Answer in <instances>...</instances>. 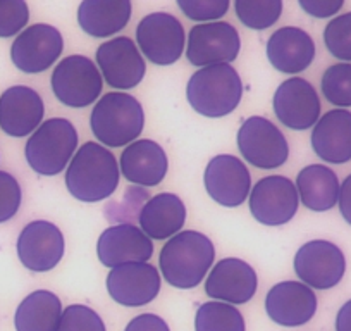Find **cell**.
I'll list each match as a JSON object with an SVG mask.
<instances>
[{
  "label": "cell",
  "instance_id": "1",
  "mask_svg": "<svg viewBox=\"0 0 351 331\" xmlns=\"http://www.w3.org/2000/svg\"><path fill=\"white\" fill-rule=\"evenodd\" d=\"M119 166L112 152L95 141H86L73 155L66 171V187L81 202H100L116 192Z\"/></svg>",
  "mask_w": 351,
  "mask_h": 331
},
{
  "label": "cell",
  "instance_id": "2",
  "mask_svg": "<svg viewBox=\"0 0 351 331\" xmlns=\"http://www.w3.org/2000/svg\"><path fill=\"white\" fill-rule=\"evenodd\" d=\"M215 259L212 240L200 231H181L162 247V276L171 286L190 290L204 282Z\"/></svg>",
  "mask_w": 351,
  "mask_h": 331
},
{
  "label": "cell",
  "instance_id": "3",
  "mask_svg": "<svg viewBox=\"0 0 351 331\" xmlns=\"http://www.w3.org/2000/svg\"><path fill=\"white\" fill-rule=\"evenodd\" d=\"M241 97V78L231 64L202 67L190 78L186 85V99L190 106L207 117L228 116L239 106Z\"/></svg>",
  "mask_w": 351,
  "mask_h": 331
},
{
  "label": "cell",
  "instance_id": "4",
  "mask_svg": "<svg viewBox=\"0 0 351 331\" xmlns=\"http://www.w3.org/2000/svg\"><path fill=\"white\" fill-rule=\"evenodd\" d=\"M145 113L141 104L130 93L110 92L95 104L90 128L95 138L107 147H124L143 131Z\"/></svg>",
  "mask_w": 351,
  "mask_h": 331
},
{
  "label": "cell",
  "instance_id": "5",
  "mask_svg": "<svg viewBox=\"0 0 351 331\" xmlns=\"http://www.w3.org/2000/svg\"><path fill=\"white\" fill-rule=\"evenodd\" d=\"M77 147V131L71 121L52 117L36 128L25 148L26 161L35 173L56 176L66 170Z\"/></svg>",
  "mask_w": 351,
  "mask_h": 331
},
{
  "label": "cell",
  "instance_id": "6",
  "mask_svg": "<svg viewBox=\"0 0 351 331\" xmlns=\"http://www.w3.org/2000/svg\"><path fill=\"white\" fill-rule=\"evenodd\" d=\"M50 85L60 104L81 109L92 106L99 99L104 81L92 59L84 56H69L56 66Z\"/></svg>",
  "mask_w": 351,
  "mask_h": 331
},
{
  "label": "cell",
  "instance_id": "7",
  "mask_svg": "<svg viewBox=\"0 0 351 331\" xmlns=\"http://www.w3.org/2000/svg\"><path fill=\"white\" fill-rule=\"evenodd\" d=\"M238 148L245 161L258 170L281 168L289 157V145L282 131L262 116H252L241 124Z\"/></svg>",
  "mask_w": 351,
  "mask_h": 331
},
{
  "label": "cell",
  "instance_id": "8",
  "mask_svg": "<svg viewBox=\"0 0 351 331\" xmlns=\"http://www.w3.org/2000/svg\"><path fill=\"white\" fill-rule=\"evenodd\" d=\"M136 42L150 62L171 66L183 56L186 36L180 19L167 12H154L138 25Z\"/></svg>",
  "mask_w": 351,
  "mask_h": 331
},
{
  "label": "cell",
  "instance_id": "9",
  "mask_svg": "<svg viewBox=\"0 0 351 331\" xmlns=\"http://www.w3.org/2000/svg\"><path fill=\"white\" fill-rule=\"evenodd\" d=\"M295 271L310 288L329 290L343 279L346 259L339 247L327 240H312L298 249Z\"/></svg>",
  "mask_w": 351,
  "mask_h": 331
},
{
  "label": "cell",
  "instance_id": "10",
  "mask_svg": "<svg viewBox=\"0 0 351 331\" xmlns=\"http://www.w3.org/2000/svg\"><path fill=\"white\" fill-rule=\"evenodd\" d=\"M241 49L238 30L224 21L204 23L191 28L188 36L186 57L197 67L229 64Z\"/></svg>",
  "mask_w": 351,
  "mask_h": 331
},
{
  "label": "cell",
  "instance_id": "11",
  "mask_svg": "<svg viewBox=\"0 0 351 331\" xmlns=\"http://www.w3.org/2000/svg\"><path fill=\"white\" fill-rule=\"evenodd\" d=\"M300 197L295 183L286 176H265L250 194V211L265 226H281L291 221L298 211Z\"/></svg>",
  "mask_w": 351,
  "mask_h": 331
},
{
  "label": "cell",
  "instance_id": "12",
  "mask_svg": "<svg viewBox=\"0 0 351 331\" xmlns=\"http://www.w3.org/2000/svg\"><path fill=\"white\" fill-rule=\"evenodd\" d=\"M97 64L107 85L117 90H131L141 83L147 71L143 56L128 36L104 42L97 50Z\"/></svg>",
  "mask_w": 351,
  "mask_h": 331
},
{
  "label": "cell",
  "instance_id": "13",
  "mask_svg": "<svg viewBox=\"0 0 351 331\" xmlns=\"http://www.w3.org/2000/svg\"><path fill=\"white\" fill-rule=\"evenodd\" d=\"M62 49L64 40L59 30L50 25H33L14 40L11 59L23 73H43L59 59Z\"/></svg>",
  "mask_w": 351,
  "mask_h": 331
},
{
  "label": "cell",
  "instance_id": "14",
  "mask_svg": "<svg viewBox=\"0 0 351 331\" xmlns=\"http://www.w3.org/2000/svg\"><path fill=\"white\" fill-rule=\"evenodd\" d=\"M64 251V235L50 221H32L18 238L19 261L29 271H50L62 261Z\"/></svg>",
  "mask_w": 351,
  "mask_h": 331
},
{
  "label": "cell",
  "instance_id": "15",
  "mask_svg": "<svg viewBox=\"0 0 351 331\" xmlns=\"http://www.w3.org/2000/svg\"><path fill=\"white\" fill-rule=\"evenodd\" d=\"M107 292L124 307L150 304L160 292V275L148 262H128L107 275Z\"/></svg>",
  "mask_w": 351,
  "mask_h": 331
},
{
  "label": "cell",
  "instance_id": "16",
  "mask_svg": "<svg viewBox=\"0 0 351 331\" xmlns=\"http://www.w3.org/2000/svg\"><path fill=\"white\" fill-rule=\"evenodd\" d=\"M274 113L289 130H308L320 117V99L312 83L303 78H289L276 90Z\"/></svg>",
  "mask_w": 351,
  "mask_h": 331
},
{
  "label": "cell",
  "instance_id": "17",
  "mask_svg": "<svg viewBox=\"0 0 351 331\" xmlns=\"http://www.w3.org/2000/svg\"><path fill=\"white\" fill-rule=\"evenodd\" d=\"M204 181L212 201L224 207L241 205L252 188V176L245 162L228 154L217 155L208 162Z\"/></svg>",
  "mask_w": 351,
  "mask_h": 331
},
{
  "label": "cell",
  "instance_id": "18",
  "mask_svg": "<svg viewBox=\"0 0 351 331\" xmlns=\"http://www.w3.org/2000/svg\"><path fill=\"white\" fill-rule=\"evenodd\" d=\"M258 276L248 262L228 258L219 261L205 282V293L215 302L241 306L256 293Z\"/></svg>",
  "mask_w": 351,
  "mask_h": 331
},
{
  "label": "cell",
  "instance_id": "19",
  "mask_svg": "<svg viewBox=\"0 0 351 331\" xmlns=\"http://www.w3.org/2000/svg\"><path fill=\"white\" fill-rule=\"evenodd\" d=\"M265 310L269 317L281 326H303L315 316L317 297L305 283L282 282L269 290Z\"/></svg>",
  "mask_w": 351,
  "mask_h": 331
},
{
  "label": "cell",
  "instance_id": "20",
  "mask_svg": "<svg viewBox=\"0 0 351 331\" xmlns=\"http://www.w3.org/2000/svg\"><path fill=\"white\" fill-rule=\"evenodd\" d=\"M43 114L42 97L29 87H11L0 97V130L9 137L23 138L35 133Z\"/></svg>",
  "mask_w": 351,
  "mask_h": 331
},
{
  "label": "cell",
  "instance_id": "21",
  "mask_svg": "<svg viewBox=\"0 0 351 331\" xmlns=\"http://www.w3.org/2000/svg\"><path fill=\"white\" fill-rule=\"evenodd\" d=\"M97 255L107 268H117L128 262H147L154 255V243L136 226H110L100 235L97 243Z\"/></svg>",
  "mask_w": 351,
  "mask_h": 331
},
{
  "label": "cell",
  "instance_id": "22",
  "mask_svg": "<svg viewBox=\"0 0 351 331\" xmlns=\"http://www.w3.org/2000/svg\"><path fill=\"white\" fill-rule=\"evenodd\" d=\"M267 57L272 67L281 73H302L315 59V43L302 28L285 26L269 38Z\"/></svg>",
  "mask_w": 351,
  "mask_h": 331
},
{
  "label": "cell",
  "instance_id": "23",
  "mask_svg": "<svg viewBox=\"0 0 351 331\" xmlns=\"http://www.w3.org/2000/svg\"><path fill=\"white\" fill-rule=\"evenodd\" d=\"M312 148L329 164L351 161V113L334 109L324 114L312 131Z\"/></svg>",
  "mask_w": 351,
  "mask_h": 331
},
{
  "label": "cell",
  "instance_id": "24",
  "mask_svg": "<svg viewBox=\"0 0 351 331\" xmlns=\"http://www.w3.org/2000/svg\"><path fill=\"white\" fill-rule=\"evenodd\" d=\"M167 155L154 140H136L121 154V173L130 183L157 187L167 174Z\"/></svg>",
  "mask_w": 351,
  "mask_h": 331
},
{
  "label": "cell",
  "instance_id": "25",
  "mask_svg": "<svg viewBox=\"0 0 351 331\" xmlns=\"http://www.w3.org/2000/svg\"><path fill=\"white\" fill-rule=\"evenodd\" d=\"M138 221L148 238H171L186 222V207L176 194H158L141 205Z\"/></svg>",
  "mask_w": 351,
  "mask_h": 331
},
{
  "label": "cell",
  "instance_id": "26",
  "mask_svg": "<svg viewBox=\"0 0 351 331\" xmlns=\"http://www.w3.org/2000/svg\"><path fill=\"white\" fill-rule=\"evenodd\" d=\"M130 18V0H84L77 9L80 28L95 38L116 35L128 25Z\"/></svg>",
  "mask_w": 351,
  "mask_h": 331
},
{
  "label": "cell",
  "instance_id": "27",
  "mask_svg": "<svg viewBox=\"0 0 351 331\" xmlns=\"http://www.w3.org/2000/svg\"><path fill=\"white\" fill-rule=\"evenodd\" d=\"M296 192L306 209L315 212L330 211L339 198V180L330 168L310 164L296 178Z\"/></svg>",
  "mask_w": 351,
  "mask_h": 331
},
{
  "label": "cell",
  "instance_id": "28",
  "mask_svg": "<svg viewBox=\"0 0 351 331\" xmlns=\"http://www.w3.org/2000/svg\"><path fill=\"white\" fill-rule=\"evenodd\" d=\"M62 316V304L56 293L36 290L25 297L14 316L16 331H56Z\"/></svg>",
  "mask_w": 351,
  "mask_h": 331
},
{
  "label": "cell",
  "instance_id": "29",
  "mask_svg": "<svg viewBox=\"0 0 351 331\" xmlns=\"http://www.w3.org/2000/svg\"><path fill=\"white\" fill-rule=\"evenodd\" d=\"M195 331H246L245 317L234 306L214 300L198 307Z\"/></svg>",
  "mask_w": 351,
  "mask_h": 331
},
{
  "label": "cell",
  "instance_id": "30",
  "mask_svg": "<svg viewBox=\"0 0 351 331\" xmlns=\"http://www.w3.org/2000/svg\"><path fill=\"white\" fill-rule=\"evenodd\" d=\"M234 11L250 30H267L278 23L282 12L281 0H236Z\"/></svg>",
  "mask_w": 351,
  "mask_h": 331
},
{
  "label": "cell",
  "instance_id": "31",
  "mask_svg": "<svg viewBox=\"0 0 351 331\" xmlns=\"http://www.w3.org/2000/svg\"><path fill=\"white\" fill-rule=\"evenodd\" d=\"M320 87L327 102L337 107H351V64L341 62L327 67Z\"/></svg>",
  "mask_w": 351,
  "mask_h": 331
},
{
  "label": "cell",
  "instance_id": "32",
  "mask_svg": "<svg viewBox=\"0 0 351 331\" xmlns=\"http://www.w3.org/2000/svg\"><path fill=\"white\" fill-rule=\"evenodd\" d=\"M324 43L334 57L351 62V12L337 16L326 26Z\"/></svg>",
  "mask_w": 351,
  "mask_h": 331
},
{
  "label": "cell",
  "instance_id": "33",
  "mask_svg": "<svg viewBox=\"0 0 351 331\" xmlns=\"http://www.w3.org/2000/svg\"><path fill=\"white\" fill-rule=\"evenodd\" d=\"M56 331H107L102 317L88 306L74 304L62 310Z\"/></svg>",
  "mask_w": 351,
  "mask_h": 331
},
{
  "label": "cell",
  "instance_id": "34",
  "mask_svg": "<svg viewBox=\"0 0 351 331\" xmlns=\"http://www.w3.org/2000/svg\"><path fill=\"white\" fill-rule=\"evenodd\" d=\"M29 9L23 0H0V38L14 36L28 25Z\"/></svg>",
  "mask_w": 351,
  "mask_h": 331
},
{
  "label": "cell",
  "instance_id": "35",
  "mask_svg": "<svg viewBox=\"0 0 351 331\" xmlns=\"http://www.w3.org/2000/svg\"><path fill=\"white\" fill-rule=\"evenodd\" d=\"M181 11L193 21H215L228 12V0H178Z\"/></svg>",
  "mask_w": 351,
  "mask_h": 331
},
{
  "label": "cell",
  "instance_id": "36",
  "mask_svg": "<svg viewBox=\"0 0 351 331\" xmlns=\"http://www.w3.org/2000/svg\"><path fill=\"white\" fill-rule=\"evenodd\" d=\"M23 192L12 174L0 171V222H5L18 214L21 207Z\"/></svg>",
  "mask_w": 351,
  "mask_h": 331
},
{
  "label": "cell",
  "instance_id": "37",
  "mask_svg": "<svg viewBox=\"0 0 351 331\" xmlns=\"http://www.w3.org/2000/svg\"><path fill=\"white\" fill-rule=\"evenodd\" d=\"M300 8L313 18H330L343 8V0H300Z\"/></svg>",
  "mask_w": 351,
  "mask_h": 331
},
{
  "label": "cell",
  "instance_id": "38",
  "mask_svg": "<svg viewBox=\"0 0 351 331\" xmlns=\"http://www.w3.org/2000/svg\"><path fill=\"white\" fill-rule=\"evenodd\" d=\"M124 331H171L167 323L157 314H140L128 323Z\"/></svg>",
  "mask_w": 351,
  "mask_h": 331
},
{
  "label": "cell",
  "instance_id": "39",
  "mask_svg": "<svg viewBox=\"0 0 351 331\" xmlns=\"http://www.w3.org/2000/svg\"><path fill=\"white\" fill-rule=\"evenodd\" d=\"M337 202H339L341 216H343L348 225H351V174L339 187V198H337Z\"/></svg>",
  "mask_w": 351,
  "mask_h": 331
},
{
  "label": "cell",
  "instance_id": "40",
  "mask_svg": "<svg viewBox=\"0 0 351 331\" xmlns=\"http://www.w3.org/2000/svg\"><path fill=\"white\" fill-rule=\"evenodd\" d=\"M336 331H351V300H348L337 312Z\"/></svg>",
  "mask_w": 351,
  "mask_h": 331
}]
</instances>
